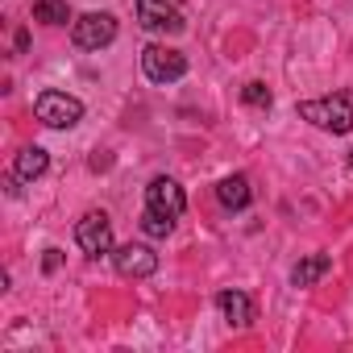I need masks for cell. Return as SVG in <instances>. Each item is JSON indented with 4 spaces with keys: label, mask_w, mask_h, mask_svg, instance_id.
<instances>
[{
    "label": "cell",
    "mask_w": 353,
    "mask_h": 353,
    "mask_svg": "<svg viewBox=\"0 0 353 353\" xmlns=\"http://www.w3.org/2000/svg\"><path fill=\"white\" fill-rule=\"evenodd\" d=\"M112 262H117V270L125 279H150L158 270V254L150 245H133V241L121 245V250H112Z\"/></svg>",
    "instance_id": "ba28073f"
},
{
    "label": "cell",
    "mask_w": 353,
    "mask_h": 353,
    "mask_svg": "<svg viewBox=\"0 0 353 353\" xmlns=\"http://www.w3.org/2000/svg\"><path fill=\"white\" fill-rule=\"evenodd\" d=\"M137 26L150 34H183V13L170 0H137Z\"/></svg>",
    "instance_id": "5b68a950"
},
{
    "label": "cell",
    "mask_w": 353,
    "mask_h": 353,
    "mask_svg": "<svg viewBox=\"0 0 353 353\" xmlns=\"http://www.w3.org/2000/svg\"><path fill=\"white\" fill-rule=\"evenodd\" d=\"M141 71L150 83H174V79H183L188 75V59L174 50V46H145L141 50Z\"/></svg>",
    "instance_id": "3957f363"
},
{
    "label": "cell",
    "mask_w": 353,
    "mask_h": 353,
    "mask_svg": "<svg viewBox=\"0 0 353 353\" xmlns=\"http://www.w3.org/2000/svg\"><path fill=\"white\" fill-rule=\"evenodd\" d=\"M299 117H303V121H312L316 129L349 133V129H353V100H349V96H320V100H303V104H299Z\"/></svg>",
    "instance_id": "6da1fadb"
},
{
    "label": "cell",
    "mask_w": 353,
    "mask_h": 353,
    "mask_svg": "<svg viewBox=\"0 0 353 353\" xmlns=\"http://www.w3.org/2000/svg\"><path fill=\"white\" fill-rule=\"evenodd\" d=\"M59 262H63L59 250H46V262H42V266H46V270H59Z\"/></svg>",
    "instance_id": "2e32d148"
},
{
    "label": "cell",
    "mask_w": 353,
    "mask_h": 353,
    "mask_svg": "<svg viewBox=\"0 0 353 353\" xmlns=\"http://www.w3.org/2000/svg\"><path fill=\"white\" fill-rule=\"evenodd\" d=\"M328 266H332V258H328V254H307V258L291 270V283H295V287H312L316 279H324V274H328Z\"/></svg>",
    "instance_id": "7c38bea8"
},
{
    "label": "cell",
    "mask_w": 353,
    "mask_h": 353,
    "mask_svg": "<svg viewBox=\"0 0 353 353\" xmlns=\"http://www.w3.org/2000/svg\"><path fill=\"white\" fill-rule=\"evenodd\" d=\"M349 166H353V150H349Z\"/></svg>",
    "instance_id": "e0dca14e"
},
{
    "label": "cell",
    "mask_w": 353,
    "mask_h": 353,
    "mask_svg": "<svg viewBox=\"0 0 353 353\" xmlns=\"http://www.w3.org/2000/svg\"><path fill=\"white\" fill-rule=\"evenodd\" d=\"M46 166H50V154L42 145H26L17 154V162H13V174H17V179H26V183H34V179H42V174H46Z\"/></svg>",
    "instance_id": "30bf717a"
},
{
    "label": "cell",
    "mask_w": 353,
    "mask_h": 353,
    "mask_svg": "<svg viewBox=\"0 0 353 353\" xmlns=\"http://www.w3.org/2000/svg\"><path fill=\"white\" fill-rule=\"evenodd\" d=\"M250 179H245V174H229V179H221L216 183V200L229 208V212H241L245 204H250Z\"/></svg>",
    "instance_id": "8fae6325"
},
{
    "label": "cell",
    "mask_w": 353,
    "mask_h": 353,
    "mask_svg": "<svg viewBox=\"0 0 353 353\" xmlns=\"http://www.w3.org/2000/svg\"><path fill=\"white\" fill-rule=\"evenodd\" d=\"M34 21H46V26H67V21H71L67 0H34Z\"/></svg>",
    "instance_id": "4fadbf2b"
},
{
    "label": "cell",
    "mask_w": 353,
    "mask_h": 353,
    "mask_svg": "<svg viewBox=\"0 0 353 353\" xmlns=\"http://www.w3.org/2000/svg\"><path fill=\"white\" fill-rule=\"evenodd\" d=\"M75 241L88 258H100V254H112V225L104 212H88L79 225H75Z\"/></svg>",
    "instance_id": "8992f818"
},
{
    "label": "cell",
    "mask_w": 353,
    "mask_h": 353,
    "mask_svg": "<svg viewBox=\"0 0 353 353\" xmlns=\"http://www.w3.org/2000/svg\"><path fill=\"white\" fill-rule=\"evenodd\" d=\"M117 38V17L112 13H83L71 21V42L79 50H104Z\"/></svg>",
    "instance_id": "277c9868"
},
{
    "label": "cell",
    "mask_w": 353,
    "mask_h": 353,
    "mask_svg": "<svg viewBox=\"0 0 353 353\" xmlns=\"http://www.w3.org/2000/svg\"><path fill=\"white\" fill-rule=\"evenodd\" d=\"M241 100H245L250 108H270V88H266V83H245V88H241Z\"/></svg>",
    "instance_id": "9a60e30c"
},
{
    "label": "cell",
    "mask_w": 353,
    "mask_h": 353,
    "mask_svg": "<svg viewBox=\"0 0 353 353\" xmlns=\"http://www.w3.org/2000/svg\"><path fill=\"white\" fill-rule=\"evenodd\" d=\"M141 229H145L150 237H170V229H174V216H162V212L145 208V216H141Z\"/></svg>",
    "instance_id": "5bb4252c"
},
{
    "label": "cell",
    "mask_w": 353,
    "mask_h": 353,
    "mask_svg": "<svg viewBox=\"0 0 353 353\" xmlns=\"http://www.w3.org/2000/svg\"><path fill=\"white\" fill-rule=\"evenodd\" d=\"M145 208H154V212H162V216H183L188 196H183V188L174 183V179L158 174V179H150V188H145Z\"/></svg>",
    "instance_id": "52a82bcc"
},
{
    "label": "cell",
    "mask_w": 353,
    "mask_h": 353,
    "mask_svg": "<svg viewBox=\"0 0 353 353\" xmlns=\"http://www.w3.org/2000/svg\"><path fill=\"white\" fill-rule=\"evenodd\" d=\"M34 117L46 125V129H71V125H79V117H83V104L75 100V96H67V92H42L38 100H34Z\"/></svg>",
    "instance_id": "7a4b0ae2"
},
{
    "label": "cell",
    "mask_w": 353,
    "mask_h": 353,
    "mask_svg": "<svg viewBox=\"0 0 353 353\" xmlns=\"http://www.w3.org/2000/svg\"><path fill=\"white\" fill-rule=\"evenodd\" d=\"M216 307H221V316L229 320V324H237V328H245L250 320H254V303H250V295L245 291H221L216 295Z\"/></svg>",
    "instance_id": "9c48e42d"
}]
</instances>
